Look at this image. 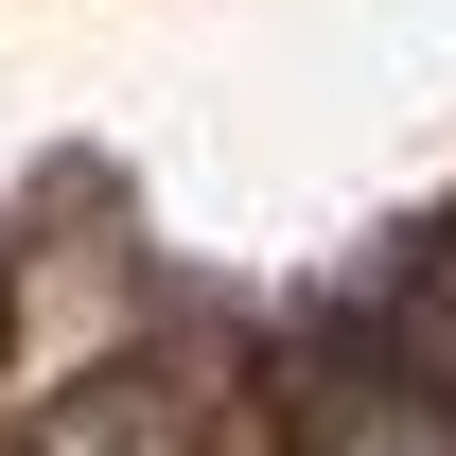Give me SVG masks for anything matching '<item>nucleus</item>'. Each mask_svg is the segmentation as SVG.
I'll return each instance as SVG.
<instances>
[{
  "label": "nucleus",
  "mask_w": 456,
  "mask_h": 456,
  "mask_svg": "<svg viewBox=\"0 0 456 456\" xmlns=\"http://www.w3.org/2000/svg\"><path fill=\"white\" fill-rule=\"evenodd\" d=\"M264 456H456V387L403 334H369V316H316V351H298Z\"/></svg>",
  "instance_id": "obj_1"
},
{
  "label": "nucleus",
  "mask_w": 456,
  "mask_h": 456,
  "mask_svg": "<svg viewBox=\"0 0 456 456\" xmlns=\"http://www.w3.org/2000/svg\"><path fill=\"white\" fill-rule=\"evenodd\" d=\"M18 456H193V403H175V369H88V387H53L36 403V439Z\"/></svg>",
  "instance_id": "obj_2"
}]
</instances>
